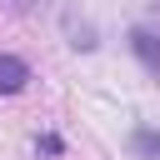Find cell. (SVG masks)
<instances>
[{"label": "cell", "instance_id": "7a4b0ae2", "mask_svg": "<svg viewBox=\"0 0 160 160\" xmlns=\"http://www.w3.org/2000/svg\"><path fill=\"white\" fill-rule=\"evenodd\" d=\"M30 80V65L20 55H0V95H20Z\"/></svg>", "mask_w": 160, "mask_h": 160}, {"label": "cell", "instance_id": "6da1fadb", "mask_svg": "<svg viewBox=\"0 0 160 160\" xmlns=\"http://www.w3.org/2000/svg\"><path fill=\"white\" fill-rule=\"evenodd\" d=\"M130 50H135V60H140L150 75H160V35H150V30H130Z\"/></svg>", "mask_w": 160, "mask_h": 160}, {"label": "cell", "instance_id": "277c9868", "mask_svg": "<svg viewBox=\"0 0 160 160\" xmlns=\"http://www.w3.org/2000/svg\"><path fill=\"white\" fill-rule=\"evenodd\" d=\"M10 5H25V0H10Z\"/></svg>", "mask_w": 160, "mask_h": 160}, {"label": "cell", "instance_id": "3957f363", "mask_svg": "<svg viewBox=\"0 0 160 160\" xmlns=\"http://www.w3.org/2000/svg\"><path fill=\"white\" fill-rule=\"evenodd\" d=\"M135 155H140V160H155V155H160V135L140 125V130H135Z\"/></svg>", "mask_w": 160, "mask_h": 160}]
</instances>
